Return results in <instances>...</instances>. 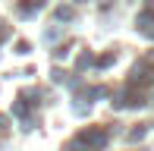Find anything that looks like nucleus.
Segmentation results:
<instances>
[{"label":"nucleus","mask_w":154,"mask_h":151,"mask_svg":"<svg viewBox=\"0 0 154 151\" xmlns=\"http://www.w3.org/2000/svg\"><path fill=\"white\" fill-rule=\"evenodd\" d=\"M0 129H6V116H0Z\"/></svg>","instance_id":"f257e3e1"}]
</instances>
